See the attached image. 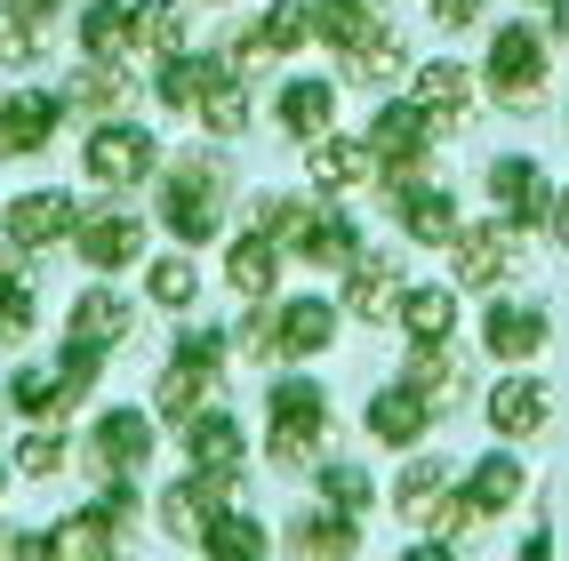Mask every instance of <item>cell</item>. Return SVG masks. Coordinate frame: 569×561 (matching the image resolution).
Masks as SVG:
<instances>
[{
    "mask_svg": "<svg viewBox=\"0 0 569 561\" xmlns=\"http://www.w3.org/2000/svg\"><path fill=\"white\" fill-rule=\"evenodd\" d=\"M329 441H337L329 393H321V385H306V378L273 385V418H264V458H273L281 473H313V465L329 458Z\"/></svg>",
    "mask_w": 569,
    "mask_h": 561,
    "instance_id": "1",
    "label": "cell"
},
{
    "mask_svg": "<svg viewBox=\"0 0 569 561\" xmlns=\"http://www.w3.org/2000/svg\"><path fill=\"white\" fill-rule=\"evenodd\" d=\"M224 161L217 153H184V161H169V177H161V224L193 249V241H217V224H224Z\"/></svg>",
    "mask_w": 569,
    "mask_h": 561,
    "instance_id": "2",
    "label": "cell"
},
{
    "mask_svg": "<svg viewBox=\"0 0 569 561\" xmlns=\"http://www.w3.org/2000/svg\"><path fill=\"white\" fill-rule=\"evenodd\" d=\"M217 361H224V337L217 329H193V337H177V361L161 369V385H153V409L169 425H193L201 409L224 401V378H217Z\"/></svg>",
    "mask_w": 569,
    "mask_h": 561,
    "instance_id": "3",
    "label": "cell"
},
{
    "mask_svg": "<svg viewBox=\"0 0 569 561\" xmlns=\"http://www.w3.org/2000/svg\"><path fill=\"white\" fill-rule=\"evenodd\" d=\"M481 81H489V97H498L506 112H538V104H546V32L506 24L498 41H489Z\"/></svg>",
    "mask_w": 569,
    "mask_h": 561,
    "instance_id": "4",
    "label": "cell"
},
{
    "mask_svg": "<svg viewBox=\"0 0 569 561\" xmlns=\"http://www.w3.org/2000/svg\"><path fill=\"white\" fill-rule=\"evenodd\" d=\"M81 169L104 193H137V184L161 169V137L137 129V121H97V137L81 144Z\"/></svg>",
    "mask_w": 569,
    "mask_h": 561,
    "instance_id": "5",
    "label": "cell"
},
{
    "mask_svg": "<svg viewBox=\"0 0 569 561\" xmlns=\"http://www.w3.org/2000/svg\"><path fill=\"white\" fill-rule=\"evenodd\" d=\"M449 273H458V289H498L506 273H521V224L513 217L466 224V233L449 241Z\"/></svg>",
    "mask_w": 569,
    "mask_h": 561,
    "instance_id": "6",
    "label": "cell"
},
{
    "mask_svg": "<svg viewBox=\"0 0 569 561\" xmlns=\"http://www.w3.org/2000/svg\"><path fill=\"white\" fill-rule=\"evenodd\" d=\"M433 121L417 112L409 97L401 104H377V121H369V153H377V177H393V184H409L417 169H426V153H433Z\"/></svg>",
    "mask_w": 569,
    "mask_h": 561,
    "instance_id": "7",
    "label": "cell"
},
{
    "mask_svg": "<svg viewBox=\"0 0 569 561\" xmlns=\"http://www.w3.org/2000/svg\"><path fill=\"white\" fill-rule=\"evenodd\" d=\"M233 481H241V473H201V465H193V473H184L177 490L161 498V530H169L177 545H193V553H201L209 521H217L224 505H233Z\"/></svg>",
    "mask_w": 569,
    "mask_h": 561,
    "instance_id": "8",
    "label": "cell"
},
{
    "mask_svg": "<svg viewBox=\"0 0 569 561\" xmlns=\"http://www.w3.org/2000/svg\"><path fill=\"white\" fill-rule=\"evenodd\" d=\"M57 121H64V89H9L0 97V161L57 144Z\"/></svg>",
    "mask_w": 569,
    "mask_h": 561,
    "instance_id": "9",
    "label": "cell"
},
{
    "mask_svg": "<svg viewBox=\"0 0 569 561\" xmlns=\"http://www.w3.org/2000/svg\"><path fill=\"white\" fill-rule=\"evenodd\" d=\"M72 249H81L89 273H121L144 249V217L137 209H89V217H72Z\"/></svg>",
    "mask_w": 569,
    "mask_h": 561,
    "instance_id": "10",
    "label": "cell"
},
{
    "mask_svg": "<svg viewBox=\"0 0 569 561\" xmlns=\"http://www.w3.org/2000/svg\"><path fill=\"white\" fill-rule=\"evenodd\" d=\"M144 458H153V418H137V409H104L97 433H89V473L97 481H137Z\"/></svg>",
    "mask_w": 569,
    "mask_h": 561,
    "instance_id": "11",
    "label": "cell"
},
{
    "mask_svg": "<svg viewBox=\"0 0 569 561\" xmlns=\"http://www.w3.org/2000/svg\"><path fill=\"white\" fill-rule=\"evenodd\" d=\"M306 41H313V17L297 9V0H273L264 17H249V24H241V41H233V64H241V72H264V64L297 57Z\"/></svg>",
    "mask_w": 569,
    "mask_h": 561,
    "instance_id": "12",
    "label": "cell"
},
{
    "mask_svg": "<svg viewBox=\"0 0 569 561\" xmlns=\"http://www.w3.org/2000/svg\"><path fill=\"white\" fill-rule=\"evenodd\" d=\"M193 112L209 121V137L249 129V81H241L233 57H193Z\"/></svg>",
    "mask_w": 569,
    "mask_h": 561,
    "instance_id": "13",
    "label": "cell"
},
{
    "mask_svg": "<svg viewBox=\"0 0 569 561\" xmlns=\"http://www.w3.org/2000/svg\"><path fill=\"white\" fill-rule=\"evenodd\" d=\"M489 201H498L521 233H529V224L553 217V184H546V169L529 161V153H498V161H489Z\"/></svg>",
    "mask_w": 569,
    "mask_h": 561,
    "instance_id": "14",
    "label": "cell"
},
{
    "mask_svg": "<svg viewBox=\"0 0 569 561\" xmlns=\"http://www.w3.org/2000/svg\"><path fill=\"white\" fill-rule=\"evenodd\" d=\"M401 385L417 393V401H426L433 409V418H449V409H458L466 401V361L458 353H449V337H441V345H409V361H401Z\"/></svg>",
    "mask_w": 569,
    "mask_h": 561,
    "instance_id": "15",
    "label": "cell"
},
{
    "mask_svg": "<svg viewBox=\"0 0 569 561\" xmlns=\"http://www.w3.org/2000/svg\"><path fill=\"white\" fill-rule=\"evenodd\" d=\"M306 177L321 184V193H361V184L377 177L369 137H337V129H321V137L306 144Z\"/></svg>",
    "mask_w": 569,
    "mask_h": 561,
    "instance_id": "16",
    "label": "cell"
},
{
    "mask_svg": "<svg viewBox=\"0 0 569 561\" xmlns=\"http://www.w3.org/2000/svg\"><path fill=\"white\" fill-rule=\"evenodd\" d=\"M9 241L32 257V249H49V241H72V193H57V184H41V193H17L9 209Z\"/></svg>",
    "mask_w": 569,
    "mask_h": 561,
    "instance_id": "17",
    "label": "cell"
},
{
    "mask_svg": "<svg viewBox=\"0 0 569 561\" xmlns=\"http://www.w3.org/2000/svg\"><path fill=\"white\" fill-rule=\"evenodd\" d=\"M273 337H281V361H321L337 345V305L329 297H289L273 313Z\"/></svg>",
    "mask_w": 569,
    "mask_h": 561,
    "instance_id": "18",
    "label": "cell"
},
{
    "mask_svg": "<svg viewBox=\"0 0 569 561\" xmlns=\"http://www.w3.org/2000/svg\"><path fill=\"white\" fill-rule=\"evenodd\" d=\"M64 337H72V345H89V353H112L129 337V297L121 289H81V297H72V313H64Z\"/></svg>",
    "mask_w": 569,
    "mask_h": 561,
    "instance_id": "19",
    "label": "cell"
},
{
    "mask_svg": "<svg viewBox=\"0 0 569 561\" xmlns=\"http://www.w3.org/2000/svg\"><path fill=\"white\" fill-rule=\"evenodd\" d=\"M409 104L426 112L433 129H458L466 112H473V72H466L458 57H441V64H426V72H417V89H409Z\"/></svg>",
    "mask_w": 569,
    "mask_h": 561,
    "instance_id": "20",
    "label": "cell"
},
{
    "mask_svg": "<svg viewBox=\"0 0 569 561\" xmlns=\"http://www.w3.org/2000/svg\"><path fill=\"white\" fill-rule=\"evenodd\" d=\"M481 345L498 361H538L546 353V313L538 305H513V297H498V305L481 313Z\"/></svg>",
    "mask_w": 569,
    "mask_h": 561,
    "instance_id": "21",
    "label": "cell"
},
{
    "mask_svg": "<svg viewBox=\"0 0 569 561\" xmlns=\"http://www.w3.org/2000/svg\"><path fill=\"white\" fill-rule=\"evenodd\" d=\"M72 32H81V57L129 64V57H137V0H89Z\"/></svg>",
    "mask_w": 569,
    "mask_h": 561,
    "instance_id": "22",
    "label": "cell"
},
{
    "mask_svg": "<svg viewBox=\"0 0 569 561\" xmlns=\"http://www.w3.org/2000/svg\"><path fill=\"white\" fill-rule=\"evenodd\" d=\"M393 209H401V233H409V241H426V249H449V241L466 233V224H458V201H449L441 184H417V177H409Z\"/></svg>",
    "mask_w": 569,
    "mask_h": 561,
    "instance_id": "23",
    "label": "cell"
},
{
    "mask_svg": "<svg viewBox=\"0 0 569 561\" xmlns=\"http://www.w3.org/2000/svg\"><path fill=\"white\" fill-rule=\"evenodd\" d=\"M401 266L393 257H353V273H346V313L353 321H393V305H401Z\"/></svg>",
    "mask_w": 569,
    "mask_h": 561,
    "instance_id": "24",
    "label": "cell"
},
{
    "mask_svg": "<svg viewBox=\"0 0 569 561\" xmlns=\"http://www.w3.org/2000/svg\"><path fill=\"white\" fill-rule=\"evenodd\" d=\"M184 458H193L201 473H241V458H249V441H241V425L224 418V409H201V418L184 425Z\"/></svg>",
    "mask_w": 569,
    "mask_h": 561,
    "instance_id": "25",
    "label": "cell"
},
{
    "mask_svg": "<svg viewBox=\"0 0 569 561\" xmlns=\"http://www.w3.org/2000/svg\"><path fill=\"white\" fill-rule=\"evenodd\" d=\"M546 401H553V393H546L538 378H506L498 393H489V425H498L506 441H529V433H546V418H553Z\"/></svg>",
    "mask_w": 569,
    "mask_h": 561,
    "instance_id": "26",
    "label": "cell"
},
{
    "mask_svg": "<svg viewBox=\"0 0 569 561\" xmlns=\"http://www.w3.org/2000/svg\"><path fill=\"white\" fill-rule=\"evenodd\" d=\"M426 425H433V409L417 401L409 385H386V393L369 401V441H386V449H417Z\"/></svg>",
    "mask_w": 569,
    "mask_h": 561,
    "instance_id": "27",
    "label": "cell"
},
{
    "mask_svg": "<svg viewBox=\"0 0 569 561\" xmlns=\"http://www.w3.org/2000/svg\"><path fill=\"white\" fill-rule=\"evenodd\" d=\"M313 41H329V49H361V41H377L386 32V17H377V0H313Z\"/></svg>",
    "mask_w": 569,
    "mask_h": 561,
    "instance_id": "28",
    "label": "cell"
},
{
    "mask_svg": "<svg viewBox=\"0 0 569 561\" xmlns=\"http://www.w3.org/2000/svg\"><path fill=\"white\" fill-rule=\"evenodd\" d=\"M273 121H281L297 144H313L321 129H337V81H289L281 104H273Z\"/></svg>",
    "mask_w": 569,
    "mask_h": 561,
    "instance_id": "29",
    "label": "cell"
},
{
    "mask_svg": "<svg viewBox=\"0 0 569 561\" xmlns=\"http://www.w3.org/2000/svg\"><path fill=\"white\" fill-rule=\"evenodd\" d=\"M72 401H81V393L64 385V369H17V378H9V409L32 418V425H57Z\"/></svg>",
    "mask_w": 569,
    "mask_h": 561,
    "instance_id": "30",
    "label": "cell"
},
{
    "mask_svg": "<svg viewBox=\"0 0 569 561\" xmlns=\"http://www.w3.org/2000/svg\"><path fill=\"white\" fill-rule=\"evenodd\" d=\"M401 329H409V345H441L449 329H458V289H401Z\"/></svg>",
    "mask_w": 569,
    "mask_h": 561,
    "instance_id": "31",
    "label": "cell"
},
{
    "mask_svg": "<svg viewBox=\"0 0 569 561\" xmlns=\"http://www.w3.org/2000/svg\"><path fill=\"white\" fill-rule=\"evenodd\" d=\"M137 49H153L161 64L193 49V24H184V0H137Z\"/></svg>",
    "mask_w": 569,
    "mask_h": 561,
    "instance_id": "32",
    "label": "cell"
},
{
    "mask_svg": "<svg viewBox=\"0 0 569 561\" xmlns=\"http://www.w3.org/2000/svg\"><path fill=\"white\" fill-rule=\"evenodd\" d=\"M64 104H81V112H121L129 104V72L121 64H104V57H81V72H72V89H64Z\"/></svg>",
    "mask_w": 569,
    "mask_h": 561,
    "instance_id": "33",
    "label": "cell"
},
{
    "mask_svg": "<svg viewBox=\"0 0 569 561\" xmlns=\"http://www.w3.org/2000/svg\"><path fill=\"white\" fill-rule=\"evenodd\" d=\"M273 273H281V249L264 233H241L233 249H224V281H233L241 297H273Z\"/></svg>",
    "mask_w": 569,
    "mask_h": 561,
    "instance_id": "34",
    "label": "cell"
},
{
    "mask_svg": "<svg viewBox=\"0 0 569 561\" xmlns=\"http://www.w3.org/2000/svg\"><path fill=\"white\" fill-rule=\"evenodd\" d=\"M361 545V530H353V513H337V505H321V513H306V521H289V553H306V561H321V553H353Z\"/></svg>",
    "mask_w": 569,
    "mask_h": 561,
    "instance_id": "35",
    "label": "cell"
},
{
    "mask_svg": "<svg viewBox=\"0 0 569 561\" xmlns=\"http://www.w3.org/2000/svg\"><path fill=\"white\" fill-rule=\"evenodd\" d=\"M521 481H529V473H521V458H506V449H498V458H481V465H473L466 498H473V505H481V521H489V513H513V505H521Z\"/></svg>",
    "mask_w": 569,
    "mask_h": 561,
    "instance_id": "36",
    "label": "cell"
},
{
    "mask_svg": "<svg viewBox=\"0 0 569 561\" xmlns=\"http://www.w3.org/2000/svg\"><path fill=\"white\" fill-rule=\"evenodd\" d=\"M201 553H217V561H264V530H257L249 513H233V505H224V513L209 521Z\"/></svg>",
    "mask_w": 569,
    "mask_h": 561,
    "instance_id": "37",
    "label": "cell"
},
{
    "mask_svg": "<svg viewBox=\"0 0 569 561\" xmlns=\"http://www.w3.org/2000/svg\"><path fill=\"white\" fill-rule=\"evenodd\" d=\"M401 72H409V49H401V32H393V24L377 32V41L353 49V81H361V89H386V81H401Z\"/></svg>",
    "mask_w": 569,
    "mask_h": 561,
    "instance_id": "38",
    "label": "cell"
},
{
    "mask_svg": "<svg viewBox=\"0 0 569 561\" xmlns=\"http://www.w3.org/2000/svg\"><path fill=\"white\" fill-rule=\"evenodd\" d=\"M41 24H49V17H24L17 0H9V9H0V64H9V72H24L32 57L49 49V32H41Z\"/></svg>",
    "mask_w": 569,
    "mask_h": 561,
    "instance_id": "39",
    "label": "cell"
},
{
    "mask_svg": "<svg viewBox=\"0 0 569 561\" xmlns=\"http://www.w3.org/2000/svg\"><path fill=\"white\" fill-rule=\"evenodd\" d=\"M297 257H306V266H329V273H337V266H353V257H361V241H353V224H346V217H329V209H321Z\"/></svg>",
    "mask_w": 569,
    "mask_h": 561,
    "instance_id": "40",
    "label": "cell"
},
{
    "mask_svg": "<svg viewBox=\"0 0 569 561\" xmlns=\"http://www.w3.org/2000/svg\"><path fill=\"white\" fill-rule=\"evenodd\" d=\"M441 490H449V465H441V458H417V465L401 473V490H393V505H401L409 521H426V513L441 505Z\"/></svg>",
    "mask_w": 569,
    "mask_h": 561,
    "instance_id": "41",
    "label": "cell"
},
{
    "mask_svg": "<svg viewBox=\"0 0 569 561\" xmlns=\"http://www.w3.org/2000/svg\"><path fill=\"white\" fill-rule=\"evenodd\" d=\"M144 297H153V305H169V313H184V305L201 297V273L184 266V257H161V266L144 273Z\"/></svg>",
    "mask_w": 569,
    "mask_h": 561,
    "instance_id": "42",
    "label": "cell"
},
{
    "mask_svg": "<svg viewBox=\"0 0 569 561\" xmlns=\"http://www.w3.org/2000/svg\"><path fill=\"white\" fill-rule=\"evenodd\" d=\"M313 473H321V505H337V513H361V505H369V473H361V465L321 458Z\"/></svg>",
    "mask_w": 569,
    "mask_h": 561,
    "instance_id": "43",
    "label": "cell"
},
{
    "mask_svg": "<svg viewBox=\"0 0 569 561\" xmlns=\"http://www.w3.org/2000/svg\"><path fill=\"white\" fill-rule=\"evenodd\" d=\"M32 329V281L24 273H0V345Z\"/></svg>",
    "mask_w": 569,
    "mask_h": 561,
    "instance_id": "44",
    "label": "cell"
},
{
    "mask_svg": "<svg viewBox=\"0 0 569 561\" xmlns=\"http://www.w3.org/2000/svg\"><path fill=\"white\" fill-rule=\"evenodd\" d=\"M64 458H72V449H64V433H49V425H41V433H32V441L17 449V465H24L32 481H49V473H64Z\"/></svg>",
    "mask_w": 569,
    "mask_h": 561,
    "instance_id": "45",
    "label": "cell"
},
{
    "mask_svg": "<svg viewBox=\"0 0 569 561\" xmlns=\"http://www.w3.org/2000/svg\"><path fill=\"white\" fill-rule=\"evenodd\" d=\"M241 345H249V361H281V337H273V313H264V305L241 321Z\"/></svg>",
    "mask_w": 569,
    "mask_h": 561,
    "instance_id": "46",
    "label": "cell"
},
{
    "mask_svg": "<svg viewBox=\"0 0 569 561\" xmlns=\"http://www.w3.org/2000/svg\"><path fill=\"white\" fill-rule=\"evenodd\" d=\"M473 17H481V0H433V24L441 32H466Z\"/></svg>",
    "mask_w": 569,
    "mask_h": 561,
    "instance_id": "47",
    "label": "cell"
},
{
    "mask_svg": "<svg viewBox=\"0 0 569 561\" xmlns=\"http://www.w3.org/2000/svg\"><path fill=\"white\" fill-rule=\"evenodd\" d=\"M546 224H553V233H561V249H569V193L553 201V217H546Z\"/></svg>",
    "mask_w": 569,
    "mask_h": 561,
    "instance_id": "48",
    "label": "cell"
},
{
    "mask_svg": "<svg viewBox=\"0 0 569 561\" xmlns=\"http://www.w3.org/2000/svg\"><path fill=\"white\" fill-rule=\"evenodd\" d=\"M17 9H24V17H57V9H64V0H17Z\"/></svg>",
    "mask_w": 569,
    "mask_h": 561,
    "instance_id": "49",
    "label": "cell"
},
{
    "mask_svg": "<svg viewBox=\"0 0 569 561\" xmlns=\"http://www.w3.org/2000/svg\"><path fill=\"white\" fill-rule=\"evenodd\" d=\"M0 490H9V465H0Z\"/></svg>",
    "mask_w": 569,
    "mask_h": 561,
    "instance_id": "50",
    "label": "cell"
},
{
    "mask_svg": "<svg viewBox=\"0 0 569 561\" xmlns=\"http://www.w3.org/2000/svg\"><path fill=\"white\" fill-rule=\"evenodd\" d=\"M9 545H17V538H0V553H9Z\"/></svg>",
    "mask_w": 569,
    "mask_h": 561,
    "instance_id": "51",
    "label": "cell"
},
{
    "mask_svg": "<svg viewBox=\"0 0 569 561\" xmlns=\"http://www.w3.org/2000/svg\"><path fill=\"white\" fill-rule=\"evenodd\" d=\"M209 9H224V0H209Z\"/></svg>",
    "mask_w": 569,
    "mask_h": 561,
    "instance_id": "52",
    "label": "cell"
}]
</instances>
